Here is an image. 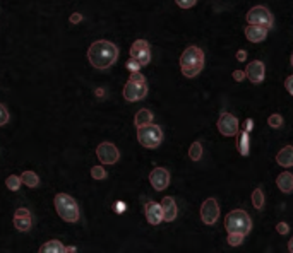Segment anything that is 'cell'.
I'll use <instances>...</instances> for the list:
<instances>
[{
	"label": "cell",
	"mask_w": 293,
	"mask_h": 253,
	"mask_svg": "<svg viewBox=\"0 0 293 253\" xmlns=\"http://www.w3.org/2000/svg\"><path fill=\"white\" fill-rule=\"evenodd\" d=\"M21 185H23V181H21V176H18V175H11V176L6 178V186L9 190H12V192L19 190Z\"/></svg>",
	"instance_id": "d4e9b609"
},
{
	"label": "cell",
	"mask_w": 293,
	"mask_h": 253,
	"mask_svg": "<svg viewBox=\"0 0 293 253\" xmlns=\"http://www.w3.org/2000/svg\"><path fill=\"white\" fill-rule=\"evenodd\" d=\"M218 130L225 137H233L238 134V120L232 113H221L218 118Z\"/></svg>",
	"instance_id": "8fae6325"
},
{
	"label": "cell",
	"mask_w": 293,
	"mask_h": 253,
	"mask_svg": "<svg viewBox=\"0 0 293 253\" xmlns=\"http://www.w3.org/2000/svg\"><path fill=\"white\" fill-rule=\"evenodd\" d=\"M21 181H23V185L29 186V188H36L40 185V176L35 171H24L21 175Z\"/></svg>",
	"instance_id": "603a6c76"
},
{
	"label": "cell",
	"mask_w": 293,
	"mask_h": 253,
	"mask_svg": "<svg viewBox=\"0 0 293 253\" xmlns=\"http://www.w3.org/2000/svg\"><path fill=\"white\" fill-rule=\"evenodd\" d=\"M53 205H55V210L58 212L62 219L65 222H77L79 221V205L76 202V198L70 197L69 193H57L55 198H53Z\"/></svg>",
	"instance_id": "3957f363"
},
{
	"label": "cell",
	"mask_w": 293,
	"mask_h": 253,
	"mask_svg": "<svg viewBox=\"0 0 293 253\" xmlns=\"http://www.w3.org/2000/svg\"><path fill=\"white\" fill-rule=\"evenodd\" d=\"M218 217H220V205H218L216 198H206L203 205H201V219H203V222L208 224V226H213L218 221Z\"/></svg>",
	"instance_id": "9c48e42d"
},
{
	"label": "cell",
	"mask_w": 293,
	"mask_h": 253,
	"mask_svg": "<svg viewBox=\"0 0 293 253\" xmlns=\"http://www.w3.org/2000/svg\"><path fill=\"white\" fill-rule=\"evenodd\" d=\"M161 209H163V221L166 222H171L177 219V214H178V209H177V204H175V198L173 197H165L161 200Z\"/></svg>",
	"instance_id": "e0dca14e"
},
{
	"label": "cell",
	"mask_w": 293,
	"mask_h": 253,
	"mask_svg": "<svg viewBox=\"0 0 293 253\" xmlns=\"http://www.w3.org/2000/svg\"><path fill=\"white\" fill-rule=\"evenodd\" d=\"M149 181H151L153 188L156 192H163L170 185V171L166 168H160L158 166V168H154L151 171V175H149Z\"/></svg>",
	"instance_id": "7c38bea8"
},
{
	"label": "cell",
	"mask_w": 293,
	"mask_h": 253,
	"mask_svg": "<svg viewBox=\"0 0 293 253\" xmlns=\"http://www.w3.org/2000/svg\"><path fill=\"white\" fill-rule=\"evenodd\" d=\"M276 163L283 168H291L293 166V146H284L281 151L276 154Z\"/></svg>",
	"instance_id": "ac0fdd59"
},
{
	"label": "cell",
	"mask_w": 293,
	"mask_h": 253,
	"mask_svg": "<svg viewBox=\"0 0 293 253\" xmlns=\"http://www.w3.org/2000/svg\"><path fill=\"white\" fill-rule=\"evenodd\" d=\"M204 69V52L199 47H187L180 57V70L185 77H196Z\"/></svg>",
	"instance_id": "7a4b0ae2"
},
{
	"label": "cell",
	"mask_w": 293,
	"mask_h": 253,
	"mask_svg": "<svg viewBox=\"0 0 293 253\" xmlns=\"http://www.w3.org/2000/svg\"><path fill=\"white\" fill-rule=\"evenodd\" d=\"M235 57H237V60H238V62H245V60H247V52H245V50H238Z\"/></svg>",
	"instance_id": "74e56055"
},
{
	"label": "cell",
	"mask_w": 293,
	"mask_h": 253,
	"mask_svg": "<svg viewBox=\"0 0 293 253\" xmlns=\"http://www.w3.org/2000/svg\"><path fill=\"white\" fill-rule=\"evenodd\" d=\"M267 28L264 26H257V24H247L245 26V38L250 41V43H261V41L266 40L267 36Z\"/></svg>",
	"instance_id": "2e32d148"
},
{
	"label": "cell",
	"mask_w": 293,
	"mask_h": 253,
	"mask_svg": "<svg viewBox=\"0 0 293 253\" xmlns=\"http://www.w3.org/2000/svg\"><path fill=\"white\" fill-rule=\"evenodd\" d=\"M96 156L103 164H115L120 157V152L115 144L112 142H102L96 147Z\"/></svg>",
	"instance_id": "30bf717a"
},
{
	"label": "cell",
	"mask_w": 293,
	"mask_h": 253,
	"mask_svg": "<svg viewBox=\"0 0 293 253\" xmlns=\"http://www.w3.org/2000/svg\"><path fill=\"white\" fill-rule=\"evenodd\" d=\"M40 253H65V246L58 239H50L40 246Z\"/></svg>",
	"instance_id": "7402d4cb"
},
{
	"label": "cell",
	"mask_w": 293,
	"mask_h": 253,
	"mask_svg": "<svg viewBox=\"0 0 293 253\" xmlns=\"http://www.w3.org/2000/svg\"><path fill=\"white\" fill-rule=\"evenodd\" d=\"M290 64H291V67H293V55H291V59H290Z\"/></svg>",
	"instance_id": "7bdbcfd3"
},
{
	"label": "cell",
	"mask_w": 293,
	"mask_h": 253,
	"mask_svg": "<svg viewBox=\"0 0 293 253\" xmlns=\"http://www.w3.org/2000/svg\"><path fill=\"white\" fill-rule=\"evenodd\" d=\"M233 79H235L237 82H242L245 79V72L244 70H233Z\"/></svg>",
	"instance_id": "d590c367"
},
{
	"label": "cell",
	"mask_w": 293,
	"mask_h": 253,
	"mask_svg": "<svg viewBox=\"0 0 293 253\" xmlns=\"http://www.w3.org/2000/svg\"><path fill=\"white\" fill-rule=\"evenodd\" d=\"M94 94H96L98 98H105V89H103V88H98V89L94 91Z\"/></svg>",
	"instance_id": "ab89813d"
},
{
	"label": "cell",
	"mask_w": 293,
	"mask_h": 253,
	"mask_svg": "<svg viewBox=\"0 0 293 253\" xmlns=\"http://www.w3.org/2000/svg\"><path fill=\"white\" fill-rule=\"evenodd\" d=\"M252 205L255 209H262L264 207V193L261 188H255L252 192Z\"/></svg>",
	"instance_id": "484cf974"
},
{
	"label": "cell",
	"mask_w": 293,
	"mask_h": 253,
	"mask_svg": "<svg viewBox=\"0 0 293 253\" xmlns=\"http://www.w3.org/2000/svg\"><path fill=\"white\" fill-rule=\"evenodd\" d=\"M267 123H269L271 128H279L283 125V117L279 113H273L269 117V120H267Z\"/></svg>",
	"instance_id": "f1b7e54d"
},
{
	"label": "cell",
	"mask_w": 293,
	"mask_h": 253,
	"mask_svg": "<svg viewBox=\"0 0 293 253\" xmlns=\"http://www.w3.org/2000/svg\"><path fill=\"white\" fill-rule=\"evenodd\" d=\"M7 122H9V111H7V108L0 103V127L6 125Z\"/></svg>",
	"instance_id": "4dcf8cb0"
},
{
	"label": "cell",
	"mask_w": 293,
	"mask_h": 253,
	"mask_svg": "<svg viewBox=\"0 0 293 253\" xmlns=\"http://www.w3.org/2000/svg\"><path fill=\"white\" fill-rule=\"evenodd\" d=\"M137 140L142 147L146 149H156L161 144L163 140V130L160 125H154V123H149V125L139 127L137 128Z\"/></svg>",
	"instance_id": "5b68a950"
},
{
	"label": "cell",
	"mask_w": 293,
	"mask_h": 253,
	"mask_svg": "<svg viewBox=\"0 0 293 253\" xmlns=\"http://www.w3.org/2000/svg\"><path fill=\"white\" fill-rule=\"evenodd\" d=\"M237 151L240 152L242 156H249V151H250V137H249V132L247 130H242L237 134Z\"/></svg>",
	"instance_id": "d6986e66"
},
{
	"label": "cell",
	"mask_w": 293,
	"mask_h": 253,
	"mask_svg": "<svg viewBox=\"0 0 293 253\" xmlns=\"http://www.w3.org/2000/svg\"><path fill=\"white\" fill-rule=\"evenodd\" d=\"M125 67H127V70H131V72H139L141 64L136 59H132V57H131V59L127 60V64H125Z\"/></svg>",
	"instance_id": "f546056e"
},
{
	"label": "cell",
	"mask_w": 293,
	"mask_h": 253,
	"mask_svg": "<svg viewBox=\"0 0 293 253\" xmlns=\"http://www.w3.org/2000/svg\"><path fill=\"white\" fill-rule=\"evenodd\" d=\"M276 231H278L279 234H288V231H290V226H288L286 222H278V224H276Z\"/></svg>",
	"instance_id": "d6a6232c"
},
{
	"label": "cell",
	"mask_w": 293,
	"mask_h": 253,
	"mask_svg": "<svg viewBox=\"0 0 293 253\" xmlns=\"http://www.w3.org/2000/svg\"><path fill=\"white\" fill-rule=\"evenodd\" d=\"M119 59V48L115 43L107 40H98L87 50V60L91 62V65L100 70H105L115 64Z\"/></svg>",
	"instance_id": "6da1fadb"
},
{
	"label": "cell",
	"mask_w": 293,
	"mask_h": 253,
	"mask_svg": "<svg viewBox=\"0 0 293 253\" xmlns=\"http://www.w3.org/2000/svg\"><path fill=\"white\" fill-rule=\"evenodd\" d=\"M65 251L69 253V251H77V248L76 246H65Z\"/></svg>",
	"instance_id": "60d3db41"
},
{
	"label": "cell",
	"mask_w": 293,
	"mask_h": 253,
	"mask_svg": "<svg viewBox=\"0 0 293 253\" xmlns=\"http://www.w3.org/2000/svg\"><path fill=\"white\" fill-rule=\"evenodd\" d=\"M252 127H254V122L250 118H247L245 120V127H244V130H247L250 134V132H252Z\"/></svg>",
	"instance_id": "f35d334b"
},
{
	"label": "cell",
	"mask_w": 293,
	"mask_h": 253,
	"mask_svg": "<svg viewBox=\"0 0 293 253\" xmlns=\"http://www.w3.org/2000/svg\"><path fill=\"white\" fill-rule=\"evenodd\" d=\"M31 224H33V219H31L29 210L24 209V207H19V209L16 210V214H14V227L18 231L26 233V231L31 229Z\"/></svg>",
	"instance_id": "9a60e30c"
},
{
	"label": "cell",
	"mask_w": 293,
	"mask_h": 253,
	"mask_svg": "<svg viewBox=\"0 0 293 253\" xmlns=\"http://www.w3.org/2000/svg\"><path fill=\"white\" fill-rule=\"evenodd\" d=\"M175 2H177V6L180 9H192L198 0H175Z\"/></svg>",
	"instance_id": "1f68e13d"
},
{
	"label": "cell",
	"mask_w": 293,
	"mask_h": 253,
	"mask_svg": "<svg viewBox=\"0 0 293 253\" xmlns=\"http://www.w3.org/2000/svg\"><path fill=\"white\" fill-rule=\"evenodd\" d=\"M247 23L257 24V26H264V28H267V30H271L274 24V19H273V14H271L267 7L255 6L247 12Z\"/></svg>",
	"instance_id": "8992f818"
},
{
	"label": "cell",
	"mask_w": 293,
	"mask_h": 253,
	"mask_svg": "<svg viewBox=\"0 0 293 253\" xmlns=\"http://www.w3.org/2000/svg\"><path fill=\"white\" fill-rule=\"evenodd\" d=\"M153 113L149 110H146V108H142L136 113V117H134V125L136 128L139 127H144V125H149V123H153Z\"/></svg>",
	"instance_id": "44dd1931"
},
{
	"label": "cell",
	"mask_w": 293,
	"mask_h": 253,
	"mask_svg": "<svg viewBox=\"0 0 293 253\" xmlns=\"http://www.w3.org/2000/svg\"><path fill=\"white\" fill-rule=\"evenodd\" d=\"M288 250H290V251L293 253V238L290 239V241H288Z\"/></svg>",
	"instance_id": "b9f144b4"
},
{
	"label": "cell",
	"mask_w": 293,
	"mask_h": 253,
	"mask_svg": "<svg viewBox=\"0 0 293 253\" xmlns=\"http://www.w3.org/2000/svg\"><path fill=\"white\" fill-rule=\"evenodd\" d=\"M244 238H245V234H240V233H228V244H232V246H238V244L244 243Z\"/></svg>",
	"instance_id": "4316f807"
},
{
	"label": "cell",
	"mask_w": 293,
	"mask_h": 253,
	"mask_svg": "<svg viewBox=\"0 0 293 253\" xmlns=\"http://www.w3.org/2000/svg\"><path fill=\"white\" fill-rule=\"evenodd\" d=\"M284 89H286L288 93H290L291 96H293V76H290V77L286 79V81H284Z\"/></svg>",
	"instance_id": "e575fe53"
},
{
	"label": "cell",
	"mask_w": 293,
	"mask_h": 253,
	"mask_svg": "<svg viewBox=\"0 0 293 253\" xmlns=\"http://www.w3.org/2000/svg\"><path fill=\"white\" fill-rule=\"evenodd\" d=\"M276 185L281 190L283 193H291L293 192V175L288 171L281 173L278 178H276Z\"/></svg>",
	"instance_id": "ffe728a7"
},
{
	"label": "cell",
	"mask_w": 293,
	"mask_h": 253,
	"mask_svg": "<svg viewBox=\"0 0 293 253\" xmlns=\"http://www.w3.org/2000/svg\"><path fill=\"white\" fill-rule=\"evenodd\" d=\"M245 77L249 79L252 84H261V82L264 81V77H266L264 62H261V60L250 62V64L247 65V69H245Z\"/></svg>",
	"instance_id": "4fadbf2b"
},
{
	"label": "cell",
	"mask_w": 293,
	"mask_h": 253,
	"mask_svg": "<svg viewBox=\"0 0 293 253\" xmlns=\"http://www.w3.org/2000/svg\"><path fill=\"white\" fill-rule=\"evenodd\" d=\"M225 227H227V233H240L247 236L252 229V219L245 210L235 209L225 217Z\"/></svg>",
	"instance_id": "277c9868"
},
{
	"label": "cell",
	"mask_w": 293,
	"mask_h": 253,
	"mask_svg": "<svg viewBox=\"0 0 293 253\" xmlns=\"http://www.w3.org/2000/svg\"><path fill=\"white\" fill-rule=\"evenodd\" d=\"M131 57L139 62L141 67H146L151 62V47H149L148 41L146 40L134 41L131 47Z\"/></svg>",
	"instance_id": "ba28073f"
},
{
	"label": "cell",
	"mask_w": 293,
	"mask_h": 253,
	"mask_svg": "<svg viewBox=\"0 0 293 253\" xmlns=\"http://www.w3.org/2000/svg\"><path fill=\"white\" fill-rule=\"evenodd\" d=\"M82 21V14H79V12H74L72 16H70V23L72 24H79Z\"/></svg>",
	"instance_id": "8d00e7d4"
},
{
	"label": "cell",
	"mask_w": 293,
	"mask_h": 253,
	"mask_svg": "<svg viewBox=\"0 0 293 253\" xmlns=\"http://www.w3.org/2000/svg\"><path fill=\"white\" fill-rule=\"evenodd\" d=\"M146 94H148V82L146 81H132V79H129L127 84L124 86V98L129 103L141 101V99L146 98Z\"/></svg>",
	"instance_id": "52a82bcc"
},
{
	"label": "cell",
	"mask_w": 293,
	"mask_h": 253,
	"mask_svg": "<svg viewBox=\"0 0 293 253\" xmlns=\"http://www.w3.org/2000/svg\"><path fill=\"white\" fill-rule=\"evenodd\" d=\"M91 176H93L94 180H105V178H107V171H105L103 166H93V168H91Z\"/></svg>",
	"instance_id": "83f0119b"
},
{
	"label": "cell",
	"mask_w": 293,
	"mask_h": 253,
	"mask_svg": "<svg viewBox=\"0 0 293 253\" xmlns=\"http://www.w3.org/2000/svg\"><path fill=\"white\" fill-rule=\"evenodd\" d=\"M144 214H146V221H148L151 226H158L163 221V209L161 204L158 202H146L144 205Z\"/></svg>",
	"instance_id": "5bb4252c"
},
{
	"label": "cell",
	"mask_w": 293,
	"mask_h": 253,
	"mask_svg": "<svg viewBox=\"0 0 293 253\" xmlns=\"http://www.w3.org/2000/svg\"><path fill=\"white\" fill-rule=\"evenodd\" d=\"M125 209H127V204H125V202L119 200V202L115 204V212H117V214H124V212H125Z\"/></svg>",
	"instance_id": "836d02e7"
},
{
	"label": "cell",
	"mask_w": 293,
	"mask_h": 253,
	"mask_svg": "<svg viewBox=\"0 0 293 253\" xmlns=\"http://www.w3.org/2000/svg\"><path fill=\"white\" fill-rule=\"evenodd\" d=\"M189 157L192 161H199L201 157H203V146H201V142H192L190 147H189Z\"/></svg>",
	"instance_id": "cb8c5ba5"
}]
</instances>
